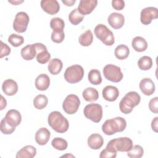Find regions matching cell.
Instances as JSON below:
<instances>
[{
	"mask_svg": "<svg viewBox=\"0 0 158 158\" xmlns=\"http://www.w3.org/2000/svg\"><path fill=\"white\" fill-rule=\"evenodd\" d=\"M5 119L12 127H16L22 121V116L19 111L15 109H10L6 114Z\"/></svg>",
	"mask_w": 158,
	"mask_h": 158,
	"instance_id": "17",
	"label": "cell"
},
{
	"mask_svg": "<svg viewBox=\"0 0 158 158\" xmlns=\"http://www.w3.org/2000/svg\"><path fill=\"white\" fill-rule=\"evenodd\" d=\"M50 27L54 31H62L65 27L64 21L59 17H54L50 21Z\"/></svg>",
	"mask_w": 158,
	"mask_h": 158,
	"instance_id": "34",
	"label": "cell"
},
{
	"mask_svg": "<svg viewBox=\"0 0 158 158\" xmlns=\"http://www.w3.org/2000/svg\"><path fill=\"white\" fill-rule=\"evenodd\" d=\"M36 154V148L31 145H27L20 149L17 154V158H33Z\"/></svg>",
	"mask_w": 158,
	"mask_h": 158,
	"instance_id": "22",
	"label": "cell"
},
{
	"mask_svg": "<svg viewBox=\"0 0 158 158\" xmlns=\"http://www.w3.org/2000/svg\"><path fill=\"white\" fill-rule=\"evenodd\" d=\"M10 48L7 46V44L4 43L2 41H1V58H2L4 56H8L10 52Z\"/></svg>",
	"mask_w": 158,
	"mask_h": 158,
	"instance_id": "42",
	"label": "cell"
},
{
	"mask_svg": "<svg viewBox=\"0 0 158 158\" xmlns=\"http://www.w3.org/2000/svg\"><path fill=\"white\" fill-rule=\"evenodd\" d=\"M127 127V122L121 117L108 119L102 125V131L106 135H112L117 132L123 131Z\"/></svg>",
	"mask_w": 158,
	"mask_h": 158,
	"instance_id": "2",
	"label": "cell"
},
{
	"mask_svg": "<svg viewBox=\"0 0 158 158\" xmlns=\"http://www.w3.org/2000/svg\"><path fill=\"white\" fill-rule=\"evenodd\" d=\"M138 67L142 70H148L152 65V59L147 56H144L139 58L138 61Z\"/></svg>",
	"mask_w": 158,
	"mask_h": 158,
	"instance_id": "33",
	"label": "cell"
},
{
	"mask_svg": "<svg viewBox=\"0 0 158 158\" xmlns=\"http://www.w3.org/2000/svg\"><path fill=\"white\" fill-rule=\"evenodd\" d=\"M131 46L136 51L143 52L148 48V43L144 38L141 36H136L132 40Z\"/></svg>",
	"mask_w": 158,
	"mask_h": 158,
	"instance_id": "25",
	"label": "cell"
},
{
	"mask_svg": "<svg viewBox=\"0 0 158 158\" xmlns=\"http://www.w3.org/2000/svg\"><path fill=\"white\" fill-rule=\"evenodd\" d=\"M140 101L141 97L138 93L135 91L128 92L121 99L119 103L120 110L122 113L128 114L132 112L135 106L139 104Z\"/></svg>",
	"mask_w": 158,
	"mask_h": 158,
	"instance_id": "3",
	"label": "cell"
},
{
	"mask_svg": "<svg viewBox=\"0 0 158 158\" xmlns=\"http://www.w3.org/2000/svg\"><path fill=\"white\" fill-rule=\"evenodd\" d=\"M0 129L2 133L5 135H9L15 131V127H12L6 121L5 118H3L1 121Z\"/></svg>",
	"mask_w": 158,
	"mask_h": 158,
	"instance_id": "38",
	"label": "cell"
},
{
	"mask_svg": "<svg viewBox=\"0 0 158 158\" xmlns=\"http://www.w3.org/2000/svg\"><path fill=\"white\" fill-rule=\"evenodd\" d=\"M103 74L107 80L114 83L120 81L123 77L121 69L113 64L106 65L103 69Z\"/></svg>",
	"mask_w": 158,
	"mask_h": 158,
	"instance_id": "7",
	"label": "cell"
},
{
	"mask_svg": "<svg viewBox=\"0 0 158 158\" xmlns=\"http://www.w3.org/2000/svg\"><path fill=\"white\" fill-rule=\"evenodd\" d=\"M89 81L94 85H98L101 83L102 77L101 75V72L97 69L91 70L88 75Z\"/></svg>",
	"mask_w": 158,
	"mask_h": 158,
	"instance_id": "30",
	"label": "cell"
},
{
	"mask_svg": "<svg viewBox=\"0 0 158 158\" xmlns=\"http://www.w3.org/2000/svg\"><path fill=\"white\" fill-rule=\"evenodd\" d=\"M84 76V69L80 65H73L67 67L64 72V78L69 83L80 81Z\"/></svg>",
	"mask_w": 158,
	"mask_h": 158,
	"instance_id": "5",
	"label": "cell"
},
{
	"mask_svg": "<svg viewBox=\"0 0 158 158\" xmlns=\"http://www.w3.org/2000/svg\"><path fill=\"white\" fill-rule=\"evenodd\" d=\"M157 103H158V98L157 97H155L150 100V101L149 102V108L152 112L155 113V114H157L158 112Z\"/></svg>",
	"mask_w": 158,
	"mask_h": 158,
	"instance_id": "41",
	"label": "cell"
},
{
	"mask_svg": "<svg viewBox=\"0 0 158 158\" xmlns=\"http://www.w3.org/2000/svg\"><path fill=\"white\" fill-rule=\"evenodd\" d=\"M97 4V0H81L77 9L82 15H88L92 12Z\"/></svg>",
	"mask_w": 158,
	"mask_h": 158,
	"instance_id": "13",
	"label": "cell"
},
{
	"mask_svg": "<svg viewBox=\"0 0 158 158\" xmlns=\"http://www.w3.org/2000/svg\"><path fill=\"white\" fill-rule=\"evenodd\" d=\"M83 114L86 118L94 123H99L102 117V107L99 104H89L85 107Z\"/></svg>",
	"mask_w": 158,
	"mask_h": 158,
	"instance_id": "6",
	"label": "cell"
},
{
	"mask_svg": "<svg viewBox=\"0 0 158 158\" xmlns=\"http://www.w3.org/2000/svg\"><path fill=\"white\" fill-rule=\"evenodd\" d=\"M62 3H64V4H65L67 6H73L76 1L75 0H62Z\"/></svg>",
	"mask_w": 158,
	"mask_h": 158,
	"instance_id": "46",
	"label": "cell"
},
{
	"mask_svg": "<svg viewBox=\"0 0 158 158\" xmlns=\"http://www.w3.org/2000/svg\"><path fill=\"white\" fill-rule=\"evenodd\" d=\"M94 35L106 46H112L115 42L112 31L104 24H98L94 28Z\"/></svg>",
	"mask_w": 158,
	"mask_h": 158,
	"instance_id": "4",
	"label": "cell"
},
{
	"mask_svg": "<svg viewBox=\"0 0 158 158\" xmlns=\"http://www.w3.org/2000/svg\"><path fill=\"white\" fill-rule=\"evenodd\" d=\"M50 85V78L45 73L39 75L35 79V86L40 91L46 90Z\"/></svg>",
	"mask_w": 158,
	"mask_h": 158,
	"instance_id": "21",
	"label": "cell"
},
{
	"mask_svg": "<svg viewBox=\"0 0 158 158\" xmlns=\"http://www.w3.org/2000/svg\"><path fill=\"white\" fill-rule=\"evenodd\" d=\"M48 103V98L44 94H38L33 99V105L37 109L41 110L46 107Z\"/></svg>",
	"mask_w": 158,
	"mask_h": 158,
	"instance_id": "31",
	"label": "cell"
},
{
	"mask_svg": "<svg viewBox=\"0 0 158 158\" xmlns=\"http://www.w3.org/2000/svg\"><path fill=\"white\" fill-rule=\"evenodd\" d=\"M51 144L54 148L59 151L65 150L68 146L67 142L65 139L59 137L54 138L51 142Z\"/></svg>",
	"mask_w": 158,
	"mask_h": 158,
	"instance_id": "36",
	"label": "cell"
},
{
	"mask_svg": "<svg viewBox=\"0 0 158 158\" xmlns=\"http://www.w3.org/2000/svg\"><path fill=\"white\" fill-rule=\"evenodd\" d=\"M7 106V101L4 98V97L1 95V104H0V110H3Z\"/></svg>",
	"mask_w": 158,
	"mask_h": 158,
	"instance_id": "45",
	"label": "cell"
},
{
	"mask_svg": "<svg viewBox=\"0 0 158 158\" xmlns=\"http://www.w3.org/2000/svg\"><path fill=\"white\" fill-rule=\"evenodd\" d=\"M110 142L117 151L128 152L133 147L132 140L128 137H120L111 139Z\"/></svg>",
	"mask_w": 158,
	"mask_h": 158,
	"instance_id": "10",
	"label": "cell"
},
{
	"mask_svg": "<svg viewBox=\"0 0 158 158\" xmlns=\"http://www.w3.org/2000/svg\"><path fill=\"white\" fill-rule=\"evenodd\" d=\"M117 150L115 149L112 143L109 141L106 148L103 149L99 155L100 158H115L117 156Z\"/></svg>",
	"mask_w": 158,
	"mask_h": 158,
	"instance_id": "28",
	"label": "cell"
},
{
	"mask_svg": "<svg viewBox=\"0 0 158 158\" xmlns=\"http://www.w3.org/2000/svg\"><path fill=\"white\" fill-rule=\"evenodd\" d=\"M40 4L42 9L50 15L57 14L60 9V5L57 0H42Z\"/></svg>",
	"mask_w": 158,
	"mask_h": 158,
	"instance_id": "12",
	"label": "cell"
},
{
	"mask_svg": "<svg viewBox=\"0 0 158 158\" xmlns=\"http://www.w3.org/2000/svg\"><path fill=\"white\" fill-rule=\"evenodd\" d=\"M80 105V100L75 94H69L64 99L62 104V108L64 112L72 115L76 113Z\"/></svg>",
	"mask_w": 158,
	"mask_h": 158,
	"instance_id": "8",
	"label": "cell"
},
{
	"mask_svg": "<svg viewBox=\"0 0 158 158\" xmlns=\"http://www.w3.org/2000/svg\"><path fill=\"white\" fill-rule=\"evenodd\" d=\"M51 59V54L48 50L43 51L36 54V60L38 63L44 64L47 63Z\"/></svg>",
	"mask_w": 158,
	"mask_h": 158,
	"instance_id": "39",
	"label": "cell"
},
{
	"mask_svg": "<svg viewBox=\"0 0 158 158\" xmlns=\"http://www.w3.org/2000/svg\"><path fill=\"white\" fill-rule=\"evenodd\" d=\"M130 54L128 47L125 44H120L116 47L114 51L115 56L119 60H123L128 57Z\"/></svg>",
	"mask_w": 158,
	"mask_h": 158,
	"instance_id": "27",
	"label": "cell"
},
{
	"mask_svg": "<svg viewBox=\"0 0 158 158\" xmlns=\"http://www.w3.org/2000/svg\"><path fill=\"white\" fill-rule=\"evenodd\" d=\"M82 96L85 101L88 102H94L98 99L99 93L96 89L88 87L83 91Z\"/></svg>",
	"mask_w": 158,
	"mask_h": 158,
	"instance_id": "26",
	"label": "cell"
},
{
	"mask_svg": "<svg viewBox=\"0 0 158 158\" xmlns=\"http://www.w3.org/2000/svg\"><path fill=\"white\" fill-rule=\"evenodd\" d=\"M144 154L143 148L138 144L133 146L131 149L127 152V156L130 158H140Z\"/></svg>",
	"mask_w": 158,
	"mask_h": 158,
	"instance_id": "35",
	"label": "cell"
},
{
	"mask_svg": "<svg viewBox=\"0 0 158 158\" xmlns=\"http://www.w3.org/2000/svg\"><path fill=\"white\" fill-rule=\"evenodd\" d=\"M65 34L64 31H53L51 33V40L53 42L56 43H60L64 40Z\"/></svg>",
	"mask_w": 158,
	"mask_h": 158,
	"instance_id": "40",
	"label": "cell"
},
{
	"mask_svg": "<svg viewBox=\"0 0 158 158\" xmlns=\"http://www.w3.org/2000/svg\"><path fill=\"white\" fill-rule=\"evenodd\" d=\"M151 128L153 131L155 132H157V129H158V117H156L151 122Z\"/></svg>",
	"mask_w": 158,
	"mask_h": 158,
	"instance_id": "44",
	"label": "cell"
},
{
	"mask_svg": "<svg viewBox=\"0 0 158 158\" xmlns=\"http://www.w3.org/2000/svg\"><path fill=\"white\" fill-rule=\"evenodd\" d=\"M23 1H9V2L10 3H12L14 5H17V4H20L22 2H23Z\"/></svg>",
	"mask_w": 158,
	"mask_h": 158,
	"instance_id": "47",
	"label": "cell"
},
{
	"mask_svg": "<svg viewBox=\"0 0 158 158\" xmlns=\"http://www.w3.org/2000/svg\"><path fill=\"white\" fill-rule=\"evenodd\" d=\"M139 89L144 95L151 96L155 91L154 83L151 79L144 78L140 81Z\"/></svg>",
	"mask_w": 158,
	"mask_h": 158,
	"instance_id": "16",
	"label": "cell"
},
{
	"mask_svg": "<svg viewBox=\"0 0 158 158\" xmlns=\"http://www.w3.org/2000/svg\"><path fill=\"white\" fill-rule=\"evenodd\" d=\"M93 41V35L90 30L83 33L78 38L79 43L83 46H88L91 44Z\"/></svg>",
	"mask_w": 158,
	"mask_h": 158,
	"instance_id": "29",
	"label": "cell"
},
{
	"mask_svg": "<svg viewBox=\"0 0 158 158\" xmlns=\"http://www.w3.org/2000/svg\"><path fill=\"white\" fill-rule=\"evenodd\" d=\"M158 18V10L154 7H148L141 10L140 14L141 22L145 25L151 23L153 19Z\"/></svg>",
	"mask_w": 158,
	"mask_h": 158,
	"instance_id": "11",
	"label": "cell"
},
{
	"mask_svg": "<svg viewBox=\"0 0 158 158\" xmlns=\"http://www.w3.org/2000/svg\"><path fill=\"white\" fill-rule=\"evenodd\" d=\"M103 98L109 102L115 101L119 96V91L115 86L108 85L104 88L102 91Z\"/></svg>",
	"mask_w": 158,
	"mask_h": 158,
	"instance_id": "15",
	"label": "cell"
},
{
	"mask_svg": "<svg viewBox=\"0 0 158 158\" xmlns=\"http://www.w3.org/2000/svg\"><path fill=\"white\" fill-rule=\"evenodd\" d=\"M22 58L26 60H32L36 56V51L34 44H28L23 47L20 51Z\"/></svg>",
	"mask_w": 158,
	"mask_h": 158,
	"instance_id": "23",
	"label": "cell"
},
{
	"mask_svg": "<svg viewBox=\"0 0 158 158\" xmlns=\"http://www.w3.org/2000/svg\"><path fill=\"white\" fill-rule=\"evenodd\" d=\"M28 15L25 12H18L13 22V28L17 33H23L27 30L29 23Z\"/></svg>",
	"mask_w": 158,
	"mask_h": 158,
	"instance_id": "9",
	"label": "cell"
},
{
	"mask_svg": "<svg viewBox=\"0 0 158 158\" xmlns=\"http://www.w3.org/2000/svg\"><path fill=\"white\" fill-rule=\"evenodd\" d=\"M107 22L110 26L114 29H119L122 28L125 23L124 16L118 12H113L109 15Z\"/></svg>",
	"mask_w": 158,
	"mask_h": 158,
	"instance_id": "14",
	"label": "cell"
},
{
	"mask_svg": "<svg viewBox=\"0 0 158 158\" xmlns=\"http://www.w3.org/2000/svg\"><path fill=\"white\" fill-rule=\"evenodd\" d=\"M8 41L14 47H19L23 43L24 38L22 36L12 33L9 36Z\"/></svg>",
	"mask_w": 158,
	"mask_h": 158,
	"instance_id": "37",
	"label": "cell"
},
{
	"mask_svg": "<svg viewBox=\"0 0 158 158\" xmlns=\"http://www.w3.org/2000/svg\"><path fill=\"white\" fill-rule=\"evenodd\" d=\"M2 89L7 96H13L18 91V85L15 81L12 79H7L2 85Z\"/></svg>",
	"mask_w": 158,
	"mask_h": 158,
	"instance_id": "18",
	"label": "cell"
},
{
	"mask_svg": "<svg viewBox=\"0 0 158 158\" xmlns=\"http://www.w3.org/2000/svg\"><path fill=\"white\" fill-rule=\"evenodd\" d=\"M84 15L80 13L77 9L72 10L69 15V20L70 23L74 25H77L82 22Z\"/></svg>",
	"mask_w": 158,
	"mask_h": 158,
	"instance_id": "32",
	"label": "cell"
},
{
	"mask_svg": "<svg viewBox=\"0 0 158 158\" xmlns=\"http://www.w3.org/2000/svg\"><path fill=\"white\" fill-rule=\"evenodd\" d=\"M48 122L54 131L60 133L66 132L69 127L68 120L59 111L51 112L48 115Z\"/></svg>",
	"mask_w": 158,
	"mask_h": 158,
	"instance_id": "1",
	"label": "cell"
},
{
	"mask_svg": "<svg viewBox=\"0 0 158 158\" xmlns=\"http://www.w3.org/2000/svg\"><path fill=\"white\" fill-rule=\"evenodd\" d=\"M104 144L102 136L98 133H93L88 138V145L92 149H99Z\"/></svg>",
	"mask_w": 158,
	"mask_h": 158,
	"instance_id": "20",
	"label": "cell"
},
{
	"mask_svg": "<svg viewBox=\"0 0 158 158\" xmlns=\"http://www.w3.org/2000/svg\"><path fill=\"white\" fill-rule=\"evenodd\" d=\"M112 6L117 10H121L125 7V1L123 0L112 1Z\"/></svg>",
	"mask_w": 158,
	"mask_h": 158,
	"instance_id": "43",
	"label": "cell"
},
{
	"mask_svg": "<svg viewBox=\"0 0 158 158\" xmlns=\"http://www.w3.org/2000/svg\"><path fill=\"white\" fill-rule=\"evenodd\" d=\"M63 63L60 59L54 58L49 61L48 65V69L49 73L52 75L59 74L62 69Z\"/></svg>",
	"mask_w": 158,
	"mask_h": 158,
	"instance_id": "24",
	"label": "cell"
},
{
	"mask_svg": "<svg viewBox=\"0 0 158 158\" xmlns=\"http://www.w3.org/2000/svg\"><path fill=\"white\" fill-rule=\"evenodd\" d=\"M51 133L48 129L44 127L40 128L35 133V141L41 146L45 145L49 141Z\"/></svg>",
	"mask_w": 158,
	"mask_h": 158,
	"instance_id": "19",
	"label": "cell"
}]
</instances>
